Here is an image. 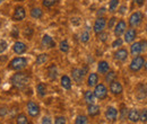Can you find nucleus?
Listing matches in <instances>:
<instances>
[{
    "label": "nucleus",
    "instance_id": "393cba45",
    "mask_svg": "<svg viewBox=\"0 0 147 124\" xmlns=\"http://www.w3.org/2000/svg\"><path fill=\"white\" fill-rule=\"evenodd\" d=\"M146 96H147L146 86H144V85H139V86H138V89H137V98H138L139 101H142V99L146 98Z\"/></svg>",
    "mask_w": 147,
    "mask_h": 124
},
{
    "label": "nucleus",
    "instance_id": "79ce46f5",
    "mask_svg": "<svg viewBox=\"0 0 147 124\" xmlns=\"http://www.w3.org/2000/svg\"><path fill=\"white\" fill-rule=\"evenodd\" d=\"M7 48H8L7 42H6V41H1V42H0V54L3 53V52L7 50Z\"/></svg>",
    "mask_w": 147,
    "mask_h": 124
},
{
    "label": "nucleus",
    "instance_id": "1a4fd4ad",
    "mask_svg": "<svg viewBox=\"0 0 147 124\" xmlns=\"http://www.w3.org/2000/svg\"><path fill=\"white\" fill-rule=\"evenodd\" d=\"M25 17H26L25 8L22 7V6H17V7L15 8V11H14V14H13L11 19H13L14 21H20V20L25 19Z\"/></svg>",
    "mask_w": 147,
    "mask_h": 124
},
{
    "label": "nucleus",
    "instance_id": "dca6fc26",
    "mask_svg": "<svg viewBox=\"0 0 147 124\" xmlns=\"http://www.w3.org/2000/svg\"><path fill=\"white\" fill-rule=\"evenodd\" d=\"M139 114L140 112L137 109V108H132L128 112V120L131 123H137L139 121Z\"/></svg>",
    "mask_w": 147,
    "mask_h": 124
},
{
    "label": "nucleus",
    "instance_id": "6e6d98bb",
    "mask_svg": "<svg viewBox=\"0 0 147 124\" xmlns=\"http://www.w3.org/2000/svg\"><path fill=\"white\" fill-rule=\"evenodd\" d=\"M0 25H1V24H0Z\"/></svg>",
    "mask_w": 147,
    "mask_h": 124
},
{
    "label": "nucleus",
    "instance_id": "de8ad7c7",
    "mask_svg": "<svg viewBox=\"0 0 147 124\" xmlns=\"http://www.w3.org/2000/svg\"><path fill=\"white\" fill-rule=\"evenodd\" d=\"M135 2H136L138 6H143L144 2H145V0H135Z\"/></svg>",
    "mask_w": 147,
    "mask_h": 124
},
{
    "label": "nucleus",
    "instance_id": "4c0bfd02",
    "mask_svg": "<svg viewBox=\"0 0 147 124\" xmlns=\"http://www.w3.org/2000/svg\"><path fill=\"white\" fill-rule=\"evenodd\" d=\"M122 43H123V41L121 40V38H117V40H114L113 41V43H112V48H120V46H122Z\"/></svg>",
    "mask_w": 147,
    "mask_h": 124
},
{
    "label": "nucleus",
    "instance_id": "412c9836",
    "mask_svg": "<svg viewBox=\"0 0 147 124\" xmlns=\"http://www.w3.org/2000/svg\"><path fill=\"white\" fill-rule=\"evenodd\" d=\"M97 71L100 73H107L110 71V64L107 61H100L97 64Z\"/></svg>",
    "mask_w": 147,
    "mask_h": 124
},
{
    "label": "nucleus",
    "instance_id": "f3484780",
    "mask_svg": "<svg viewBox=\"0 0 147 124\" xmlns=\"http://www.w3.org/2000/svg\"><path fill=\"white\" fill-rule=\"evenodd\" d=\"M13 50H14V52L16 54H23L26 52V50H27V46H26V44L25 43H23V42H16L14 45H13Z\"/></svg>",
    "mask_w": 147,
    "mask_h": 124
},
{
    "label": "nucleus",
    "instance_id": "0eeeda50",
    "mask_svg": "<svg viewBox=\"0 0 147 124\" xmlns=\"http://www.w3.org/2000/svg\"><path fill=\"white\" fill-rule=\"evenodd\" d=\"M105 26H107V19H105L104 17H98L97 19H96V20H95V23H94V26H93L94 33L98 35L100 33H102V32L104 31Z\"/></svg>",
    "mask_w": 147,
    "mask_h": 124
},
{
    "label": "nucleus",
    "instance_id": "37998d69",
    "mask_svg": "<svg viewBox=\"0 0 147 124\" xmlns=\"http://www.w3.org/2000/svg\"><path fill=\"white\" fill-rule=\"evenodd\" d=\"M24 35L26 36L27 38H31V36L33 35V29L30 28V27H27V28L24 31Z\"/></svg>",
    "mask_w": 147,
    "mask_h": 124
},
{
    "label": "nucleus",
    "instance_id": "bb28decb",
    "mask_svg": "<svg viewBox=\"0 0 147 124\" xmlns=\"http://www.w3.org/2000/svg\"><path fill=\"white\" fill-rule=\"evenodd\" d=\"M43 16V11L41 8H33L31 10V17L35 18V19H40Z\"/></svg>",
    "mask_w": 147,
    "mask_h": 124
},
{
    "label": "nucleus",
    "instance_id": "2f4dec72",
    "mask_svg": "<svg viewBox=\"0 0 147 124\" xmlns=\"http://www.w3.org/2000/svg\"><path fill=\"white\" fill-rule=\"evenodd\" d=\"M75 124H88V119L85 115H78L75 120Z\"/></svg>",
    "mask_w": 147,
    "mask_h": 124
},
{
    "label": "nucleus",
    "instance_id": "4468645a",
    "mask_svg": "<svg viewBox=\"0 0 147 124\" xmlns=\"http://www.w3.org/2000/svg\"><path fill=\"white\" fill-rule=\"evenodd\" d=\"M114 55V60L117 61H120V62H125L127 59H128V51L126 49H119L118 51H115Z\"/></svg>",
    "mask_w": 147,
    "mask_h": 124
},
{
    "label": "nucleus",
    "instance_id": "f8f14e48",
    "mask_svg": "<svg viewBox=\"0 0 147 124\" xmlns=\"http://www.w3.org/2000/svg\"><path fill=\"white\" fill-rule=\"evenodd\" d=\"M105 119L110 122H114L118 119V109L113 106L108 107L105 111Z\"/></svg>",
    "mask_w": 147,
    "mask_h": 124
},
{
    "label": "nucleus",
    "instance_id": "7ed1b4c3",
    "mask_svg": "<svg viewBox=\"0 0 147 124\" xmlns=\"http://www.w3.org/2000/svg\"><path fill=\"white\" fill-rule=\"evenodd\" d=\"M145 66V59L143 55H136L129 64V70L131 72H138Z\"/></svg>",
    "mask_w": 147,
    "mask_h": 124
},
{
    "label": "nucleus",
    "instance_id": "4be33fe9",
    "mask_svg": "<svg viewBox=\"0 0 147 124\" xmlns=\"http://www.w3.org/2000/svg\"><path fill=\"white\" fill-rule=\"evenodd\" d=\"M87 113L90 116H96L100 114V106L96 104H90L87 106Z\"/></svg>",
    "mask_w": 147,
    "mask_h": 124
},
{
    "label": "nucleus",
    "instance_id": "473e14b6",
    "mask_svg": "<svg viewBox=\"0 0 147 124\" xmlns=\"http://www.w3.org/2000/svg\"><path fill=\"white\" fill-rule=\"evenodd\" d=\"M118 6H119V0H111L110 3H109V10H110L111 13L115 11Z\"/></svg>",
    "mask_w": 147,
    "mask_h": 124
},
{
    "label": "nucleus",
    "instance_id": "ddd939ff",
    "mask_svg": "<svg viewBox=\"0 0 147 124\" xmlns=\"http://www.w3.org/2000/svg\"><path fill=\"white\" fill-rule=\"evenodd\" d=\"M41 43H42V46L45 48V49H53L55 46V40L50 35H48V34H45V35L42 37Z\"/></svg>",
    "mask_w": 147,
    "mask_h": 124
},
{
    "label": "nucleus",
    "instance_id": "8fccbe9b",
    "mask_svg": "<svg viewBox=\"0 0 147 124\" xmlns=\"http://www.w3.org/2000/svg\"><path fill=\"white\" fill-rule=\"evenodd\" d=\"M104 13H105V8H101L100 11L97 13V15H102V14H104Z\"/></svg>",
    "mask_w": 147,
    "mask_h": 124
},
{
    "label": "nucleus",
    "instance_id": "2eb2a0df",
    "mask_svg": "<svg viewBox=\"0 0 147 124\" xmlns=\"http://www.w3.org/2000/svg\"><path fill=\"white\" fill-rule=\"evenodd\" d=\"M136 36H137L136 29L132 28V27L129 28V29H127V31L125 32V42H126V43H132L134 40L136 38Z\"/></svg>",
    "mask_w": 147,
    "mask_h": 124
},
{
    "label": "nucleus",
    "instance_id": "603ef678",
    "mask_svg": "<svg viewBox=\"0 0 147 124\" xmlns=\"http://www.w3.org/2000/svg\"><path fill=\"white\" fill-rule=\"evenodd\" d=\"M1 2H2V0H0V3H1Z\"/></svg>",
    "mask_w": 147,
    "mask_h": 124
},
{
    "label": "nucleus",
    "instance_id": "864d4df0",
    "mask_svg": "<svg viewBox=\"0 0 147 124\" xmlns=\"http://www.w3.org/2000/svg\"><path fill=\"white\" fill-rule=\"evenodd\" d=\"M146 31H147V24H146Z\"/></svg>",
    "mask_w": 147,
    "mask_h": 124
},
{
    "label": "nucleus",
    "instance_id": "c03bdc74",
    "mask_svg": "<svg viewBox=\"0 0 147 124\" xmlns=\"http://www.w3.org/2000/svg\"><path fill=\"white\" fill-rule=\"evenodd\" d=\"M41 124H52V121H51V119H50L49 116H44V117L42 119Z\"/></svg>",
    "mask_w": 147,
    "mask_h": 124
},
{
    "label": "nucleus",
    "instance_id": "09e8293b",
    "mask_svg": "<svg viewBox=\"0 0 147 124\" xmlns=\"http://www.w3.org/2000/svg\"><path fill=\"white\" fill-rule=\"evenodd\" d=\"M6 113H7V109H6V108H1V111H0V115L3 116V115H6Z\"/></svg>",
    "mask_w": 147,
    "mask_h": 124
},
{
    "label": "nucleus",
    "instance_id": "c85d7f7f",
    "mask_svg": "<svg viewBox=\"0 0 147 124\" xmlns=\"http://www.w3.org/2000/svg\"><path fill=\"white\" fill-rule=\"evenodd\" d=\"M48 61V55L45 53L43 54H38L36 58V60H35V63H36L37 66H40V64H43V63H45Z\"/></svg>",
    "mask_w": 147,
    "mask_h": 124
},
{
    "label": "nucleus",
    "instance_id": "e433bc0d",
    "mask_svg": "<svg viewBox=\"0 0 147 124\" xmlns=\"http://www.w3.org/2000/svg\"><path fill=\"white\" fill-rule=\"evenodd\" d=\"M127 116H128V109H127L126 106H122L121 107V111H120V119L123 121Z\"/></svg>",
    "mask_w": 147,
    "mask_h": 124
},
{
    "label": "nucleus",
    "instance_id": "39448f33",
    "mask_svg": "<svg viewBox=\"0 0 147 124\" xmlns=\"http://www.w3.org/2000/svg\"><path fill=\"white\" fill-rule=\"evenodd\" d=\"M26 109H27V113H28V115L31 117H37L40 115V112H41L40 106L37 105L36 103L32 102V101H30L26 104Z\"/></svg>",
    "mask_w": 147,
    "mask_h": 124
},
{
    "label": "nucleus",
    "instance_id": "c756f323",
    "mask_svg": "<svg viewBox=\"0 0 147 124\" xmlns=\"http://www.w3.org/2000/svg\"><path fill=\"white\" fill-rule=\"evenodd\" d=\"M115 78H117V73H115L114 71H109V72H107L105 81H107L108 84H111L112 81H114V80H115Z\"/></svg>",
    "mask_w": 147,
    "mask_h": 124
},
{
    "label": "nucleus",
    "instance_id": "423d86ee",
    "mask_svg": "<svg viewBox=\"0 0 147 124\" xmlns=\"http://www.w3.org/2000/svg\"><path fill=\"white\" fill-rule=\"evenodd\" d=\"M94 94L96 96V98L98 99H104L108 96V88L104 84H97L94 88Z\"/></svg>",
    "mask_w": 147,
    "mask_h": 124
},
{
    "label": "nucleus",
    "instance_id": "f257e3e1",
    "mask_svg": "<svg viewBox=\"0 0 147 124\" xmlns=\"http://www.w3.org/2000/svg\"><path fill=\"white\" fill-rule=\"evenodd\" d=\"M10 81H11V85L15 88L22 90V89L26 88V86L28 85V82H30V76L26 72H17V73H15L11 77Z\"/></svg>",
    "mask_w": 147,
    "mask_h": 124
},
{
    "label": "nucleus",
    "instance_id": "5fc2aeb1",
    "mask_svg": "<svg viewBox=\"0 0 147 124\" xmlns=\"http://www.w3.org/2000/svg\"><path fill=\"white\" fill-rule=\"evenodd\" d=\"M0 81H1V80H0Z\"/></svg>",
    "mask_w": 147,
    "mask_h": 124
},
{
    "label": "nucleus",
    "instance_id": "b1692460",
    "mask_svg": "<svg viewBox=\"0 0 147 124\" xmlns=\"http://www.w3.org/2000/svg\"><path fill=\"white\" fill-rule=\"evenodd\" d=\"M58 73H59V71H58V68H57L55 64H52V66L49 67V69H48V76H49V78L51 80H55L57 79Z\"/></svg>",
    "mask_w": 147,
    "mask_h": 124
},
{
    "label": "nucleus",
    "instance_id": "a19ab883",
    "mask_svg": "<svg viewBox=\"0 0 147 124\" xmlns=\"http://www.w3.org/2000/svg\"><path fill=\"white\" fill-rule=\"evenodd\" d=\"M98 37H100V41H101V42H107V41H108V37H109V34L103 31L102 33L98 34Z\"/></svg>",
    "mask_w": 147,
    "mask_h": 124
},
{
    "label": "nucleus",
    "instance_id": "f704fd0d",
    "mask_svg": "<svg viewBox=\"0 0 147 124\" xmlns=\"http://www.w3.org/2000/svg\"><path fill=\"white\" fill-rule=\"evenodd\" d=\"M57 1H58V0H43L42 3H43L44 7H47V8H51L52 6H55V3H57Z\"/></svg>",
    "mask_w": 147,
    "mask_h": 124
},
{
    "label": "nucleus",
    "instance_id": "6e6552de",
    "mask_svg": "<svg viewBox=\"0 0 147 124\" xmlns=\"http://www.w3.org/2000/svg\"><path fill=\"white\" fill-rule=\"evenodd\" d=\"M142 20H143V14L140 11H136V13H134L130 16V18H129V25H130V27L135 28V27H137V26L140 25Z\"/></svg>",
    "mask_w": 147,
    "mask_h": 124
},
{
    "label": "nucleus",
    "instance_id": "a878e982",
    "mask_svg": "<svg viewBox=\"0 0 147 124\" xmlns=\"http://www.w3.org/2000/svg\"><path fill=\"white\" fill-rule=\"evenodd\" d=\"M16 123L17 124H31V122H30V120L27 119V116H26L25 114L20 113V114L17 115V117H16Z\"/></svg>",
    "mask_w": 147,
    "mask_h": 124
},
{
    "label": "nucleus",
    "instance_id": "a18cd8bd",
    "mask_svg": "<svg viewBox=\"0 0 147 124\" xmlns=\"http://www.w3.org/2000/svg\"><path fill=\"white\" fill-rule=\"evenodd\" d=\"M126 11H127V7H126L125 5L121 6L120 9H119V14H120V15H123V14H126Z\"/></svg>",
    "mask_w": 147,
    "mask_h": 124
},
{
    "label": "nucleus",
    "instance_id": "9b49d317",
    "mask_svg": "<svg viewBox=\"0 0 147 124\" xmlns=\"http://www.w3.org/2000/svg\"><path fill=\"white\" fill-rule=\"evenodd\" d=\"M109 90L111 91V94H112V95L118 96V95H120V94L123 91V87H122V85H121L119 81L114 80V81H112V82L110 84Z\"/></svg>",
    "mask_w": 147,
    "mask_h": 124
},
{
    "label": "nucleus",
    "instance_id": "20e7f679",
    "mask_svg": "<svg viewBox=\"0 0 147 124\" xmlns=\"http://www.w3.org/2000/svg\"><path fill=\"white\" fill-rule=\"evenodd\" d=\"M86 72H87V68H83V69L74 68L71 71V77L77 84H80V82H83V80L86 76Z\"/></svg>",
    "mask_w": 147,
    "mask_h": 124
},
{
    "label": "nucleus",
    "instance_id": "3c124183",
    "mask_svg": "<svg viewBox=\"0 0 147 124\" xmlns=\"http://www.w3.org/2000/svg\"><path fill=\"white\" fill-rule=\"evenodd\" d=\"M144 67H145V69H146V70H147V61H146V62H145V66H144Z\"/></svg>",
    "mask_w": 147,
    "mask_h": 124
},
{
    "label": "nucleus",
    "instance_id": "cd10ccee",
    "mask_svg": "<svg viewBox=\"0 0 147 124\" xmlns=\"http://www.w3.org/2000/svg\"><path fill=\"white\" fill-rule=\"evenodd\" d=\"M36 91H37V95L40 97H44L47 95V87L44 84H38L36 86Z\"/></svg>",
    "mask_w": 147,
    "mask_h": 124
},
{
    "label": "nucleus",
    "instance_id": "ea45409f",
    "mask_svg": "<svg viewBox=\"0 0 147 124\" xmlns=\"http://www.w3.org/2000/svg\"><path fill=\"white\" fill-rule=\"evenodd\" d=\"M115 24H117V18H115V17H111L110 20H109V23H108V27H109V29H112V28H114Z\"/></svg>",
    "mask_w": 147,
    "mask_h": 124
},
{
    "label": "nucleus",
    "instance_id": "f03ea898",
    "mask_svg": "<svg viewBox=\"0 0 147 124\" xmlns=\"http://www.w3.org/2000/svg\"><path fill=\"white\" fill-rule=\"evenodd\" d=\"M27 66V60L23 56H17V58H14L10 62H9V69L10 70H15V71H18L24 69L25 67Z\"/></svg>",
    "mask_w": 147,
    "mask_h": 124
},
{
    "label": "nucleus",
    "instance_id": "49530a36",
    "mask_svg": "<svg viewBox=\"0 0 147 124\" xmlns=\"http://www.w3.org/2000/svg\"><path fill=\"white\" fill-rule=\"evenodd\" d=\"M10 34H11V36H13V37L17 38V37H18V31H17V28H14V29L11 31V33H10Z\"/></svg>",
    "mask_w": 147,
    "mask_h": 124
},
{
    "label": "nucleus",
    "instance_id": "58836bf2",
    "mask_svg": "<svg viewBox=\"0 0 147 124\" xmlns=\"http://www.w3.org/2000/svg\"><path fill=\"white\" fill-rule=\"evenodd\" d=\"M67 121H66V117L65 116H57L55 120V124H66Z\"/></svg>",
    "mask_w": 147,
    "mask_h": 124
},
{
    "label": "nucleus",
    "instance_id": "72a5a7b5",
    "mask_svg": "<svg viewBox=\"0 0 147 124\" xmlns=\"http://www.w3.org/2000/svg\"><path fill=\"white\" fill-rule=\"evenodd\" d=\"M139 121L143 122V123H146L147 122V108H144L140 114H139Z\"/></svg>",
    "mask_w": 147,
    "mask_h": 124
},
{
    "label": "nucleus",
    "instance_id": "6ab92c4d",
    "mask_svg": "<svg viewBox=\"0 0 147 124\" xmlns=\"http://www.w3.org/2000/svg\"><path fill=\"white\" fill-rule=\"evenodd\" d=\"M84 101L87 103V105H90V104H95L96 96H95L94 91H92V90L85 91V94H84Z\"/></svg>",
    "mask_w": 147,
    "mask_h": 124
},
{
    "label": "nucleus",
    "instance_id": "9d476101",
    "mask_svg": "<svg viewBox=\"0 0 147 124\" xmlns=\"http://www.w3.org/2000/svg\"><path fill=\"white\" fill-rule=\"evenodd\" d=\"M126 31H127V23L123 19L119 20L115 24V26H114V35L117 36V37H119V36H121L122 34H125Z\"/></svg>",
    "mask_w": 147,
    "mask_h": 124
},
{
    "label": "nucleus",
    "instance_id": "5701e85b",
    "mask_svg": "<svg viewBox=\"0 0 147 124\" xmlns=\"http://www.w3.org/2000/svg\"><path fill=\"white\" fill-rule=\"evenodd\" d=\"M61 86L63 87L65 89H67V90H69V89H71V79H70V77H68L67 74H63L62 77H61Z\"/></svg>",
    "mask_w": 147,
    "mask_h": 124
},
{
    "label": "nucleus",
    "instance_id": "aec40b11",
    "mask_svg": "<svg viewBox=\"0 0 147 124\" xmlns=\"http://www.w3.org/2000/svg\"><path fill=\"white\" fill-rule=\"evenodd\" d=\"M98 84V74L92 72L88 74V78H87V86L88 87H95L96 85Z\"/></svg>",
    "mask_w": 147,
    "mask_h": 124
},
{
    "label": "nucleus",
    "instance_id": "a211bd4d",
    "mask_svg": "<svg viewBox=\"0 0 147 124\" xmlns=\"http://www.w3.org/2000/svg\"><path fill=\"white\" fill-rule=\"evenodd\" d=\"M143 52V45L142 42H135L130 46V53L132 55H138Z\"/></svg>",
    "mask_w": 147,
    "mask_h": 124
},
{
    "label": "nucleus",
    "instance_id": "7c9ffc66",
    "mask_svg": "<svg viewBox=\"0 0 147 124\" xmlns=\"http://www.w3.org/2000/svg\"><path fill=\"white\" fill-rule=\"evenodd\" d=\"M59 49H60V51H61V52L67 53V52L69 51V44H68V42H67L66 40L61 41V42H60V44H59Z\"/></svg>",
    "mask_w": 147,
    "mask_h": 124
},
{
    "label": "nucleus",
    "instance_id": "c9c22d12",
    "mask_svg": "<svg viewBox=\"0 0 147 124\" xmlns=\"http://www.w3.org/2000/svg\"><path fill=\"white\" fill-rule=\"evenodd\" d=\"M80 41H82L83 43H87V42L90 41V33H88L87 31H85V32L82 33V35H80Z\"/></svg>",
    "mask_w": 147,
    "mask_h": 124
}]
</instances>
